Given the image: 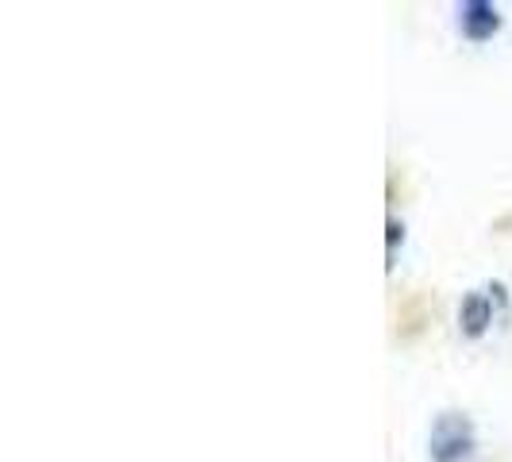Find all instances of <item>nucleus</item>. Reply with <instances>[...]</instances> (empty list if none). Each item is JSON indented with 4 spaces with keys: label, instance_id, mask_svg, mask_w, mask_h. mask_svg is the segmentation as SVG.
Listing matches in <instances>:
<instances>
[{
    "label": "nucleus",
    "instance_id": "7ed1b4c3",
    "mask_svg": "<svg viewBox=\"0 0 512 462\" xmlns=\"http://www.w3.org/2000/svg\"><path fill=\"white\" fill-rule=\"evenodd\" d=\"M489 324H493V297H486V293H466V297H462V305H459L462 335L478 339Z\"/></svg>",
    "mask_w": 512,
    "mask_h": 462
},
{
    "label": "nucleus",
    "instance_id": "f03ea898",
    "mask_svg": "<svg viewBox=\"0 0 512 462\" xmlns=\"http://www.w3.org/2000/svg\"><path fill=\"white\" fill-rule=\"evenodd\" d=\"M459 27L470 43H486L501 31V12L489 0H466L459 4Z\"/></svg>",
    "mask_w": 512,
    "mask_h": 462
},
{
    "label": "nucleus",
    "instance_id": "20e7f679",
    "mask_svg": "<svg viewBox=\"0 0 512 462\" xmlns=\"http://www.w3.org/2000/svg\"><path fill=\"white\" fill-rule=\"evenodd\" d=\"M401 224H397V220H389V255H393V247H397V239H401Z\"/></svg>",
    "mask_w": 512,
    "mask_h": 462
},
{
    "label": "nucleus",
    "instance_id": "f257e3e1",
    "mask_svg": "<svg viewBox=\"0 0 512 462\" xmlns=\"http://www.w3.org/2000/svg\"><path fill=\"white\" fill-rule=\"evenodd\" d=\"M428 451H432V462H466L474 455V424L462 412L436 416Z\"/></svg>",
    "mask_w": 512,
    "mask_h": 462
}]
</instances>
